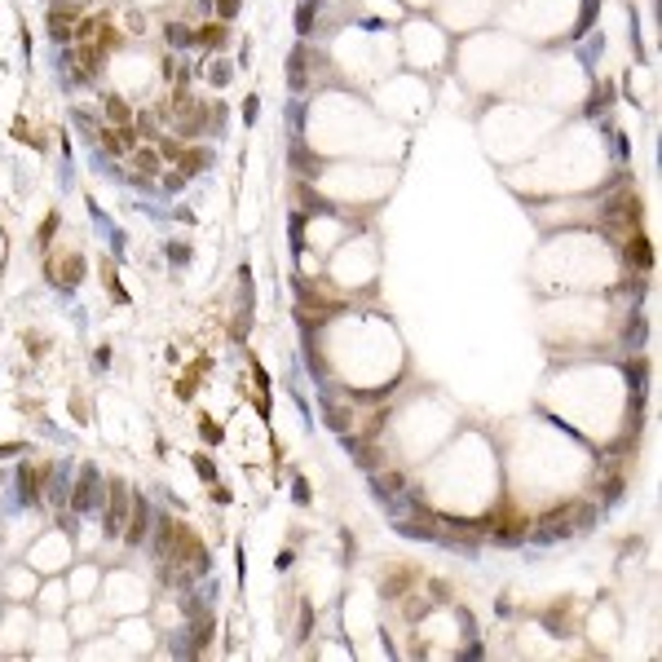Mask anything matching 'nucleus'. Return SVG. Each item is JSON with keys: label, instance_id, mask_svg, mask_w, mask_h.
I'll return each instance as SVG.
<instances>
[{"label": "nucleus", "instance_id": "obj_1", "mask_svg": "<svg viewBox=\"0 0 662 662\" xmlns=\"http://www.w3.org/2000/svg\"><path fill=\"white\" fill-rule=\"evenodd\" d=\"M605 225L618 230V235H636V230H640V194L636 190H623L618 199H609Z\"/></svg>", "mask_w": 662, "mask_h": 662}, {"label": "nucleus", "instance_id": "obj_2", "mask_svg": "<svg viewBox=\"0 0 662 662\" xmlns=\"http://www.w3.org/2000/svg\"><path fill=\"white\" fill-rule=\"evenodd\" d=\"M574 508H578V499L552 504L539 521H530V525H535V535H539V539H561V535H574Z\"/></svg>", "mask_w": 662, "mask_h": 662}, {"label": "nucleus", "instance_id": "obj_3", "mask_svg": "<svg viewBox=\"0 0 662 662\" xmlns=\"http://www.w3.org/2000/svg\"><path fill=\"white\" fill-rule=\"evenodd\" d=\"M106 521H102V530H106V539H120L124 535V521H128V486L120 482V477H111L106 482Z\"/></svg>", "mask_w": 662, "mask_h": 662}, {"label": "nucleus", "instance_id": "obj_4", "mask_svg": "<svg viewBox=\"0 0 662 662\" xmlns=\"http://www.w3.org/2000/svg\"><path fill=\"white\" fill-rule=\"evenodd\" d=\"M49 36H54L58 44H66L71 40V31H75V23H80V5L75 0H58V5H49Z\"/></svg>", "mask_w": 662, "mask_h": 662}, {"label": "nucleus", "instance_id": "obj_5", "mask_svg": "<svg viewBox=\"0 0 662 662\" xmlns=\"http://www.w3.org/2000/svg\"><path fill=\"white\" fill-rule=\"evenodd\" d=\"M146 525H151V504H146V494H142V499L128 504V521H124V535L120 539L128 543V548H142V539L151 535Z\"/></svg>", "mask_w": 662, "mask_h": 662}, {"label": "nucleus", "instance_id": "obj_6", "mask_svg": "<svg viewBox=\"0 0 662 662\" xmlns=\"http://www.w3.org/2000/svg\"><path fill=\"white\" fill-rule=\"evenodd\" d=\"M44 274H49V283H58V287H75L80 278H85V256H80V252H66L62 261H49Z\"/></svg>", "mask_w": 662, "mask_h": 662}, {"label": "nucleus", "instance_id": "obj_7", "mask_svg": "<svg viewBox=\"0 0 662 662\" xmlns=\"http://www.w3.org/2000/svg\"><path fill=\"white\" fill-rule=\"evenodd\" d=\"M97 142H102V151H106V155H124V151H132L137 132H132L128 124H115V128H102V132H97Z\"/></svg>", "mask_w": 662, "mask_h": 662}, {"label": "nucleus", "instance_id": "obj_8", "mask_svg": "<svg viewBox=\"0 0 662 662\" xmlns=\"http://www.w3.org/2000/svg\"><path fill=\"white\" fill-rule=\"evenodd\" d=\"M186 535V525L181 521H173V517H163L159 521V535H155V552H159V561H168L173 556V548H177V539Z\"/></svg>", "mask_w": 662, "mask_h": 662}, {"label": "nucleus", "instance_id": "obj_9", "mask_svg": "<svg viewBox=\"0 0 662 662\" xmlns=\"http://www.w3.org/2000/svg\"><path fill=\"white\" fill-rule=\"evenodd\" d=\"M93 490H97V468H85V473H80V482L71 486V508H75V512H85V508L97 499Z\"/></svg>", "mask_w": 662, "mask_h": 662}, {"label": "nucleus", "instance_id": "obj_10", "mask_svg": "<svg viewBox=\"0 0 662 662\" xmlns=\"http://www.w3.org/2000/svg\"><path fill=\"white\" fill-rule=\"evenodd\" d=\"M623 256H627V265H636V270H649V265H654V247H649V239L636 230V235H627V252H623Z\"/></svg>", "mask_w": 662, "mask_h": 662}, {"label": "nucleus", "instance_id": "obj_11", "mask_svg": "<svg viewBox=\"0 0 662 662\" xmlns=\"http://www.w3.org/2000/svg\"><path fill=\"white\" fill-rule=\"evenodd\" d=\"M194 44H204V49H225L230 44V27L217 18V23H204L194 31Z\"/></svg>", "mask_w": 662, "mask_h": 662}, {"label": "nucleus", "instance_id": "obj_12", "mask_svg": "<svg viewBox=\"0 0 662 662\" xmlns=\"http://www.w3.org/2000/svg\"><path fill=\"white\" fill-rule=\"evenodd\" d=\"M102 111H106L111 124H128V120H132V115H128V102H124L120 93H106V97H102Z\"/></svg>", "mask_w": 662, "mask_h": 662}, {"label": "nucleus", "instance_id": "obj_13", "mask_svg": "<svg viewBox=\"0 0 662 662\" xmlns=\"http://www.w3.org/2000/svg\"><path fill=\"white\" fill-rule=\"evenodd\" d=\"M204 163H208V151H190V146H186V151H181V159H177V173L190 181L199 168H204Z\"/></svg>", "mask_w": 662, "mask_h": 662}, {"label": "nucleus", "instance_id": "obj_14", "mask_svg": "<svg viewBox=\"0 0 662 662\" xmlns=\"http://www.w3.org/2000/svg\"><path fill=\"white\" fill-rule=\"evenodd\" d=\"M93 44L102 49V54H115V49L124 44V36H120V31H115V27H111V23L102 18V27H97V36H93Z\"/></svg>", "mask_w": 662, "mask_h": 662}, {"label": "nucleus", "instance_id": "obj_15", "mask_svg": "<svg viewBox=\"0 0 662 662\" xmlns=\"http://www.w3.org/2000/svg\"><path fill=\"white\" fill-rule=\"evenodd\" d=\"M208 367H212V362H208V358H199L194 367L186 371V380H181V385H177V397H190V393H194V385H199V375H204Z\"/></svg>", "mask_w": 662, "mask_h": 662}, {"label": "nucleus", "instance_id": "obj_16", "mask_svg": "<svg viewBox=\"0 0 662 662\" xmlns=\"http://www.w3.org/2000/svg\"><path fill=\"white\" fill-rule=\"evenodd\" d=\"M163 36H168V44H173V49L194 44V31H190V27H181V23H168V27H163Z\"/></svg>", "mask_w": 662, "mask_h": 662}, {"label": "nucleus", "instance_id": "obj_17", "mask_svg": "<svg viewBox=\"0 0 662 662\" xmlns=\"http://www.w3.org/2000/svg\"><path fill=\"white\" fill-rule=\"evenodd\" d=\"M102 283L111 287V296H115V301H120V305H128V292L120 287V278H115V265H102Z\"/></svg>", "mask_w": 662, "mask_h": 662}, {"label": "nucleus", "instance_id": "obj_18", "mask_svg": "<svg viewBox=\"0 0 662 662\" xmlns=\"http://www.w3.org/2000/svg\"><path fill=\"white\" fill-rule=\"evenodd\" d=\"M181 151H186V142H177V137H159V159H181Z\"/></svg>", "mask_w": 662, "mask_h": 662}, {"label": "nucleus", "instance_id": "obj_19", "mask_svg": "<svg viewBox=\"0 0 662 662\" xmlns=\"http://www.w3.org/2000/svg\"><path fill=\"white\" fill-rule=\"evenodd\" d=\"M132 163H137V173H159V151H137Z\"/></svg>", "mask_w": 662, "mask_h": 662}, {"label": "nucleus", "instance_id": "obj_20", "mask_svg": "<svg viewBox=\"0 0 662 662\" xmlns=\"http://www.w3.org/2000/svg\"><path fill=\"white\" fill-rule=\"evenodd\" d=\"M208 636H212V618H199V623H194V654H204Z\"/></svg>", "mask_w": 662, "mask_h": 662}, {"label": "nucleus", "instance_id": "obj_21", "mask_svg": "<svg viewBox=\"0 0 662 662\" xmlns=\"http://www.w3.org/2000/svg\"><path fill=\"white\" fill-rule=\"evenodd\" d=\"M375 486L385 490V494H389V490H402V473H380V477H375Z\"/></svg>", "mask_w": 662, "mask_h": 662}, {"label": "nucleus", "instance_id": "obj_22", "mask_svg": "<svg viewBox=\"0 0 662 662\" xmlns=\"http://www.w3.org/2000/svg\"><path fill=\"white\" fill-rule=\"evenodd\" d=\"M54 235H58V217L49 212V217H44V225H40V239H36V243H40V247H49V239H54Z\"/></svg>", "mask_w": 662, "mask_h": 662}, {"label": "nucleus", "instance_id": "obj_23", "mask_svg": "<svg viewBox=\"0 0 662 662\" xmlns=\"http://www.w3.org/2000/svg\"><path fill=\"white\" fill-rule=\"evenodd\" d=\"M239 5H243V0H217V18H221V23H230V18L239 13Z\"/></svg>", "mask_w": 662, "mask_h": 662}, {"label": "nucleus", "instance_id": "obj_24", "mask_svg": "<svg viewBox=\"0 0 662 662\" xmlns=\"http://www.w3.org/2000/svg\"><path fill=\"white\" fill-rule=\"evenodd\" d=\"M199 433H204V442H221V428L212 424L208 416H199Z\"/></svg>", "mask_w": 662, "mask_h": 662}, {"label": "nucleus", "instance_id": "obj_25", "mask_svg": "<svg viewBox=\"0 0 662 662\" xmlns=\"http://www.w3.org/2000/svg\"><path fill=\"white\" fill-rule=\"evenodd\" d=\"M296 27H301V31L313 27V0H305V5H301V13H296Z\"/></svg>", "mask_w": 662, "mask_h": 662}, {"label": "nucleus", "instance_id": "obj_26", "mask_svg": "<svg viewBox=\"0 0 662 662\" xmlns=\"http://www.w3.org/2000/svg\"><path fill=\"white\" fill-rule=\"evenodd\" d=\"M194 473L204 477V482H212V477H217V468L208 463V455H194Z\"/></svg>", "mask_w": 662, "mask_h": 662}, {"label": "nucleus", "instance_id": "obj_27", "mask_svg": "<svg viewBox=\"0 0 662 662\" xmlns=\"http://www.w3.org/2000/svg\"><path fill=\"white\" fill-rule=\"evenodd\" d=\"M137 132H146V137H155V115H137Z\"/></svg>", "mask_w": 662, "mask_h": 662}, {"label": "nucleus", "instance_id": "obj_28", "mask_svg": "<svg viewBox=\"0 0 662 662\" xmlns=\"http://www.w3.org/2000/svg\"><path fill=\"white\" fill-rule=\"evenodd\" d=\"M168 256H173V261H190V247H186V243H173Z\"/></svg>", "mask_w": 662, "mask_h": 662}, {"label": "nucleus", "instance_id": "obj_29", "mask_svg": "<svg viewBox=\"0 0 662 662\" xmlns=\"http://www.w3.org/2000/svg\"><path fill=\"white\" fill-rule=\"evenodd\" d=\"M256 106H261V102H256V97H247V102H243V120H247V124H252V120H256Z\"/></svg>", "mask_w": 662, "mask_h": 662}, {"label": "nucleus", "instance_id": "obj_30", "mask_svg": "<svg viewBox=\"0 0 662 662\" xmlns=\"http://www.w3.org/2000/svg\"><path fill=\"white\" fill-rule=\"evenodd\" d=\"M27 349H31V358H36L44 349V336H27Z\"/></svg>", "mask_w": 662, "mask_h": 662}, {"label": "nucleus", "instance_id": "obj_31", "mask_svg": "<svg viewBox=\"0 0 662 662\" xmlns=\"http://www.w3.org/2000/svg\"><path fill=\"white\" fill-rule=\"evenodd\" d=\"M309 499H313L309 486H305V482H296V504H309Z\"/></svg>", "mask_w": 662, "mask_h": 662}, {"label": "nucleus", "instance_id": "obj_32", "mask_svg": "<svg viewBox=\"0 0 662 662\" xmlns=\"http://www.w3.org/2000/svg\"><path fill=\"white\" fill-rule=\"evenodd\" d=\"M18 451H27L23 442H5V446H0V455H18Z\"/></svg>", "mask_w": 662, "mask_h": 662}]
</instances>
